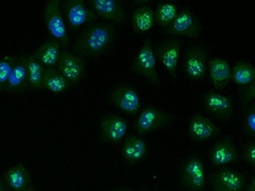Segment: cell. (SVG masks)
Segmentation results:
<instances>
[{
  "mask_svg": "<svg viewBox=\"0 0 255 191\" xmlns=\"http://www.w3.org/2000/svg\"><path fill=\"white\" fill-rule=\"evenodd\" d=\"M116 28L112 24L93 22L81 31L72 45V52L84 57H96L113 44Z\"/></svg>",
  "mask_w": 255,
  "mask_h": 191,
  "instance_id": "cell-1",
  "label": "cell"
},
{
  "mask_svg": "<svg viewBox=\"0 0 255 191\" xmlns=\"http://www.w3.org/2000/svg\"><path fill=\"white\" fill-rule=\"evenodd\" d=\"M43 19L49 38L58 42L63 49H69L71 37L61 13L60 0H49L46 1L43 10Z\"/></svg>",
  "mask_w": 255,
  "mask_h": 191,
  "instance_id": "cell-2",
  "label": "cell"
},
{
  "mask_svg": "<svg viewBox=\"0 0 255 191\" xmlns=\"http://www.w3.org/2000/svg\"><path fill=\"white\" fill-rule=\"evenodd\" d=\"M61 10L66 25L73 32L87 22H97L100 19L84 0H64L61 4Z\"/></svg>",
  "mask_w": 255,
  "mask_h": 191,
  "instance_id": "cell-3",
  "label": "cell"
},
{
  "mask_svg": "<svg viewBox=\"0 0 255 191\" xmlns=\"http://www.w3.org/2000/svg\"><path fill=\"white\" fill-rule=\"evenodd\" d=\"M130 70L133 73L143 76L151 83L160 85V76L156 67V57L149 35L145 39L136 56L133 58Z\"/></svg>",
  "mask_w": 255,
  "mask_h": 191,
  "instance_id": "cell-4",
  "label": "cell"
},
{
  "mask_svg": "<svg viewBox=\"0 0 255 191\" xmlns=\"http://www.w3.org/2000/svg\"><path fill=\"white\" fill-rule=\"evenodd\" d=\"M179 180L186 191H203L205 188V171L202 159L197 156L187 158L181 165Z\"/></svg>",
  "mask_w": 255,
  "mask_h": 191,
  "instance_id": "cell-5",
  "label": "cell"
},
{
  "mask_svg": "<svg viewBox=\"0 0 255 191\" xmlns=\"http://www.w3.org/2000/svg\"><path fill=\"white\" fill-rule=\"evenodd\" d=\"M174 120L172 114L153 106H146L138 114L133 128L139 135H145L160 129Z\"/></svg>",
  "mask_w": 255,
  "mask_h": 191,
  "instance_id": "cell-6",
  "label": "cell"
},
{
  "mask_svg": "<svg viewBox=\"0 0 255 191\" xmlns=\"http://www.w3.org/2000/svg\"><path fill=\"white\" fill-rule=\"evenodd\" d=\"M163 31L167 34L196 39L200 36L202 25L193 10L189 7H184L178 11L175 20Z\"/></svg>",
  "mask_w": 255,
  "mask_h": 191,
  "instance_id": "cell-7",
  "label": "cell"
},
{
  "mask_svg": "<svg viewBox=\"0 0 255 191\" xmlns=\"http://www.w3.org/2000/svg\"><path fill=\"white\" fill-rule=\"evenodd\" d=\"M208 52L205 46L195 44L186 51L183 61L184 73L192 80H202L206 73Z\"/></svg>",
  "mask_w": 255,
  "mask_h": 191,
  "instance_id": "cell-8",
  "label": "cell"
},
{
  "mask_svg": "<svg viewBox=\"0 0 255 191\" xmlns=\"http://www.w3.org/2000/svg\"><path fill=\"white\" fill-rule=\"evenodd\" d=\"M56 68L71 85H78L86 76L84 58L67 49H61Z\"/></svg>",
  "mask_w": 255,
  "mask_h": 191,
  "instance_id": "cell-9",
  "label": "cell"
},
{
  "mask_svg": "<svg viewBox=\"0 0 255 191\" xmlns=\"http://www.w3.org/2000/svg\"><path fill=\"white\" fill-rule=\"evenodd\" d=\"M183 40L178 37H168L162 40L154 49L156 58L166 69L172 79H176L178 60Z\"/></svg>",
  "mask_w": 255,
  "mask_h": 191,
  "instance_id": "cell-10",
  "label": "cell"
},
{
  "mask_svg": "<svg viewBox=\"0 0 255 191\" xmlns=\"http://www.w3.org/2000/svg\"><path fill=\"white\" fill-rule=\"evenodd\" d=\"M209 183L213 191H244L247 180L239 171L221 168L210 176Z\"/></svg>",
  "mask_w": 255,
  "mask_h": 191,
  "instance_id": "cell-11",
  "label": "cell"
},
{
  "mask_svg": "<svg viewBox=\"0 0 255 191\" xmlns=\"http://www.w3.org/2000/svg\"><path fill=\"white\" fill-rule=\"evenodd\" d=\"M202 106L205 111L220 120H227L234 113V102L230 96L208 91L202 96Z\"/></svg>",
  "mask_w": 255,
  "mask_h": 191,
  "instance_id": "cell-12",
  "label": "cell"
},
{
  "mask_svg": "<svg viewBox=\"0 0 255 191\" xmlns=\"http://www.w3.org/2000/svg\"><path fill=\"white\" fill-rule=\"evenodd\" d=\"M129 123L127 119L115 114H106L100 120V137L105 142L117 144L127 134Z\"/></svg>",
  "mask_w": 255,
  "mask_h": 191,
  "instance_id": "cell-13",
  "label": "cell"
},
{
  "mask_svg": "<svg viewBox=\"0 0 255 191\" xmlns=\"http://www.w3.org/2000/svg\"><path fill=\"white\" fill-rule=\"evenodd\" d=\"M109 97L115 106L128 114H136L140 108V97L130 85H118L111 91Z\"/></svg>",
  "mask_w": 255,
  "mask_h": 191,
  "instance_id": "cell-14",
  "label": "cell"
},
{
  "mask_svg": "<svg viewBox=\"0 0 255 191\" xmlns=\"http://www.w3.org/2000/svg\"><path fill=\"white\" fill-rule=\"evenodd\" d=\"M88 4L99 17L118 25L125 23L127 12L119 0H90Z\"/></svg>",
  "mask_w": 255,
  "mask_h": 191,
  "instance_id": "cell-15",
  "label": "cell"
},
{
  "mask_svg": "<svg viewBox=\"0 0 255 191\" xmlns=\"http://www.w3.org/2000/svg\"><path fill=\"white\" fill-rule=\"evenodd\" d=\"M239 159V152L232 136L225 137L216 143L210 152V161L214 166L234 164Z\"/></svg>",
  "mask_w": 255,
  "mask_h": 191,
  "instance_id": "cell-16",
  "label": "cell"
},
{
  "mask_svg": "<svg viewBox=\"0 0 255 191\" xmlns=\"http://www.w3.org/2000/svg\"><path fill=\"white\" fill-rule=\"evenodd\" d=\"M220 128L212 120L200 114H195L190 119L188 135L195 141H209L220 134Z\"/></svg>",
  "mask_w": 255,
  "mask_h": 191,
  "instance_id": "cell-17",
  "label": "cell"
},
{
  "mask_svg": "<svg viewBox=\"0 0 255 191\" xmlns=\"http://www.w3.org/2000/svg\"><path fill=\"white\" fill-rule=\"evenodd\" d=\"M208 71L210 81L216 89L222 90L226 88L232 79L230 64L224 58L219 57L210 58Z\"/></svg>",
  "mask_w": 255,
  "mask_h": 191,
  "instance_id": "cell-18",
  "label": "cell"
},
{
  "mask_svg": "<svg viewBox=\"0 0 255 191\" xmlns=\"http://www.w3.org/2000/svg\"><path fill=\"white\" fill-rule=\"evenodd\" d=\"M28 88L25 55L16 56L4 92L20 93Z\"/></svg>",
  "mask_w": 255,
  "mask_h": 191,
  "instance_id": "cell-19",
  "label": "cell"
},
{
  "mask_svg": "<svg viewBox=\"0 0 255 191\" xmlns=\"http://www.w3.org/2000/svg\"><path fill=\"white\" fill-rule=\"evenodd\" d=\"M2 180L9 189L14 191H20L31 186V173L22 163L7 170L2 174Z\"/></svg>",
  "mask_w": 255,
  "mask_h": 191,
  "instance_id": "cell-20",
  "label": "cell"
},
{
  "mask_svg": "<svg viewBox=\"0 0 255 191\" xmlns=\"http://www.w3.org/2000/svg\"><path fill=\"white\" fill-rule=\"evenodd\" d=\"M148 151L146 142L142 138L133 135H128L122 147V155L126 162L135 165L140 162Z\"/></svg>",
  "mask_w": 255,
  "mask_h": 191,
  "instance_id": "cell-21",
  "label": "cell"
},
{
  "mask_svg": "<svg viewBox=\"0 0 255 191\" xmlns=\"http://www.w3.org/2000/svg\"><path fill=\"white\" fill-rule=\"evenodd\" d=\"M61 46L52 38L45 40L32 54L37 61L45 68L56 67L61 55Z\"/></svg>",
  "mask_w": 255,
  "mask_h": 191,
  "instance_id": "cell-22",
  "label": "cell"
},
{
  "mask_svg": "<svg viewBox=\"0 0 255 191\" xmlns=\"http://www.w3.org/2000/svg\"><path fill=\"white\" fill-rule=\"evenodd\" d=\"M154 22V10L148 4L138 6L132 13L131 26L135 32H147L152 28Z\"/></svg>",
  "mask_w": 255,
  "mask_h": 191,
  "instance_id": "cell-23",
  "label": "cell"
},
{
  "mask_svg": "<svg viewBox=\"0 0 255 191\" xmlns=\"http://www.w3.org/2000/svg\"><path fill=\"white\" fill-rule=\"evenodd\" d=\"M70 82L58 71L56 67L45 68L43 87L54 94H61L70 87Z\"/></svg>",
  "mask_w": 255,
  "mask_h": 191,
  "instance_id": "cell-24",
  "label": "cell"
},
{
  "mask_svg": "<svg viewBox=\"0 0 255 191\" xmlns=\"http://www.w3.org/2000/svg\"><path fill=\"white\" fill-rule=\"evenodd\" d=\"M27 72H28V88L31 90L43 88V79L45 67L35 59L32 54L25 55Z\"/></svg>",
  "mask_w": 255,
  "mask_h": 191,
  "instance_id": "cell-25",
  "label": "cell"
},
{
  "mask_svg": "<svg viewBox=\"0 0 255 191\" xmlns=\"http://www.w3.org/2000/svg\"><path fill=\"white\" fill-rule=\"evenodd\" d=\"M232 80L240 86H248L255 81V67L247 61H238L232 69Z\"/></svg>",
  "mask_w": 255,
  "mask_h": 191,
  "instance_id": "cell-26",
  "label": "cell"
},
{
  "mask_svg": "<svg viewBox=\"0 0 255 191\" xmlns=\"http://www.w3.org/2000/svg\"><path fill=\"white\" fill-rule=\"evenodd\" d=\"M178 13V8L175 3L161 1L154 10V21L157 25L166 28L175 20Z\"/></svg>",
  "mask_w": 255,
  "mask_h": 191,
  "instance_id": "cell-27",
  "label": "cell"
},
{
  "mask_svg": "<svg viewBox=\"0 0 255 191\" xmlns=\"http://www.w3.org/2000/svg\"><path fill=\"white\" fill-rule=\"evenodd\" d=\"M16 56L6 55L0 58V92H4Z\"/></svg>",
  "mask_w": 255,
  "mask_h": 191,
  "instance_id": "cell-28",
  "label": "cell"
},
{
  "mask_svg": "<svg viewBox=\"0 0 255 191\" xmlns=\"http://www.w3.org/2000/svg\"><path fill=\"white\" fill-rule=\"evenodd\" d=\"M243 127L247 135L255 138V100L246 110L243 119Z\"/></svg>",
  "mask_w": 255,
  "mask_h": 191,
  "instance_id": "cell-29",
  "label": "cell"
},
{
  "mask_svg": "<svg viewBox=\"0 0 255 191\" xmlns=\"http://www.w3.org/2000/svg\"><path fill=\"white\" fill-rule=\"evenodd\" d=\"M240 100L242 105H247L255 100V81L248 86L243 87L240 90Z\"/></svg>",
  "mask_w": 255,
  "mask_h": 191,
  "instance_id": "cell-30",
  "label": "cell"
},
{
  "mask_svg": "<svg viewBox=\"0 0 255 191\" xmlns=\"http://www.w3.org/2000/svg\"><path fill=\"white\" fill-rule=\"evenodd\" d=\"M243 158L247 163L255 169V141L246 143L243 148Z\"/></svg>",
  "mask_w": 255,
  "mask_h": 191,
  "instance_id": "cell-31",
  "label": "cell"
},
{
  "mask_svg": "<svg viewBox=\"0 0 255 191\" xmlns=\"http://www.w3.org/2000/svg\"><path fill=\"white\" fill-rule=\"evenodd\" d=\"M0 191H10V189L1 178H0Z\"/></svg>",
  "mask_w": 255,
  "mask_h": 191,
  "instance_id": "cell-32",
  "label": "cell"
},
{
  "mask_svg": "<svg viewBox=\"0 0 255 191\" xmlns=\"http://www.w3.org/2000/svg\"><path fill=\"white\" fill-rule=\"evenodd\" d=\"M247 191H255V177L252 179L251 182L247 187Z\"/></svg>",
  "mask_w": 255,
  "mask_h": 191,
  "instance_id": "cell-33",
  "label": "cell"
},
{
  "mask_svg": "<svg viewBox=\"0 0 255 191\" xmlns=\"http://www.w3.org/2000/svg\"><path fill=\"white\" fill-rule=\"evenodd\" d=\"M20 191H37L36 189L33 187L32 186H29V187L27 188V189H23V190Z\"/></svg>",
  "mask_w": 255,
  "mask_h": 191,
  "instance_id": "cell-34",
  "label": "cell"
},
{
  "mask_svg": "<svg viewBox=\"0 0 255 191\" xmlns=\"http://www.w3.org/2000/svg\"><path fill=\"white\" fill-rule=\"evenodd\" d=\"M130 191V190H118V191Z\"/></svg>",
  "mask_w": 255,
  "mask_h": 191,
  "instance_id": "cell-35",
  "label": "cell"
}]
</instances>
